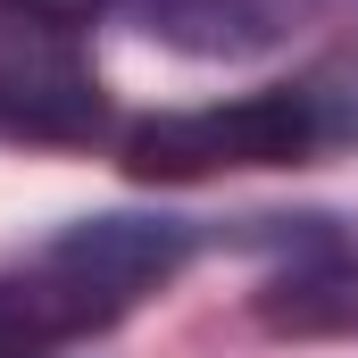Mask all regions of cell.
<instances>
[{
	"instance_id": "obj_5",
	"label": "cell",
	"mask_w": 358,
	"mask_h": 358,
	"mask_svg": "<svg viewBox=\"0 0 358 358\" xmlns=\"http://www.w3.org/2000/svg\"><path fill=\"white\" fill-rule=\"evenodd\" d=\"M292 17H308V0H142V25L176 50L200 59H242L292 34Z\"/></svg>"
},
{
	"instance_id": "obj_1",
	"label": "cell",
	"mask_w": 358,
	"mask_h": 358,
	"mask_svg": "<svg viewBox=\"0 0 358 358\" xmlns=\"http://www.w3.org/2000/svg\"><path fill=\"white\" fill-rule=\"evenodd\" d=\"M358 108H342L325 84H275L217 100V108L142 117L125 134V167L142 183H192V176H225V167H300L325 142H342Z\"/></svg>"
},
{
	"instance_id": "obj_6",
	"label": "cell",
	"mask_w": 358,
	"mask_h": 358,
	"mask_svg": "<svg viewBox=\"0 0 358 358\" xmlns=\"http://www.w3.org/2000/svg\"><path fill=\"white\" fill-rule=\"evenodd\" d=\"M17 17H42V25H76V17H92V8H108V0H8Z\"/></svg>"
},
{
	"instance_id": "obj_2",
	"label": "cell",
	"mask_w": 358,
	"mask_h": 358,
	"mask_svg": "<svg viewBox=\"0 0 358 358\" xmlns=\"http://www.w3.org/2000/svg\"><path fill=\"white\" fill-rule=\"evenodd\" d=\"M0 125L50 134V142L100 134V84L67 50V25H42V17L0 25Z\"/></svg>"
},
{
	"instance_id": "obj_4",
	"label": "cell",
	"mask_w": 358,
	"mask_h": 358,
	"mask_svg": "<svg viewBox=\"0 0 358 358\" xmlns=\"http://www.w3.org/2000/svg\"><path fill=\"white\" fill-rule=\"evenodd\" d=\"M117 317L125 308L100 300L84 275H67L50 250L34 267L0 275V358H42V350H59V342H84L100 325H117Z\"/></svg>"
},
{
	"instance_id": "obj_3",
	"label": "cell",
	"mask_w": 358,
	"mask_h": 358,
	"mask_svg": "<svg viewBox=\"0 0 358 358\" xmlns=\"http://www.w3.org/2000/svg\"><path fill=\"white\" fill-rule=\"evenodd\" d=\"M50 259L67 275H84L100 300L134 308L150 283H167L192 259V225H176V217H84L50 242Z\"/></svg>"
}]
</instances>
